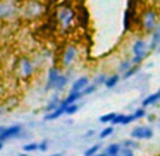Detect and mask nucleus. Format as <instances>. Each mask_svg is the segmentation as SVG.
Returning a JSON list of instances; mask_svg holds the SVG:
<instances>
[{"label": "nucleus", "instance_id": "14", "mask_svg": "<svg viewBox=\"0 0 160 156\" xmlns=\"http://www.w3.org/2000/svg\"><path fill=\"white\" fill-rule=\"evenodd\" d=\"M157 102H160V90L156 91V92H153V94H150V95H148L146 98H143L142 107L143 108H148V107L154 105V104H157Z\"/></svg>", "mask_w": 160, "mask_h": 156}, {"label": "nucleus", "instance_id": "36", "mask_svg": "<svg viewBox=\"0 0 160 156\" xmlns=\"http://www.w3.org/2000/svg\"><path fill=\"white\" fill-rule=\"evenodd\" d=\"M4 129H6V126H3V125H0V133H2V132H3V131H4Z\"/></svg>", "mask_w": 160, "mask_h": 156}, {"label": "nucleus", "instance_id": "17", "mask_svg": "<svg viewBox=\"0 0 160 156\" xmlns=\"http://www.w3.org/2000/svg\"><path fill=\"white\" fill-rule=\"evenodd\" d=\"M68 80H70V78L67 77L65 74H60V77L57 78L55 85H54V91H55V92H61V91H64V88H65L67 84H68Z\"/></svg>", "mask_w": 160, "mask_h": 156}, {"label": "nucleus", "instance_id": "11", "mask_svg": "<svg viewBox=\"0 0 160 156\" xmlns=\"http://www.w3.org/2000/svg\"><path fill=\"white\" fill-rule=\"evenodd\" d=\"M135 121L133 114H116V117L112 121V125H129Z\"/></svg>", "mask_w": 160, "mask_h": 156}, {"label": "nucleus", "instance_id": "9", "mask_svg": "<svg viewBox=\"0 0 160 156\" xmlns=\"http://www.w3.org/2000/svg\"><path fill=\"white\" fill-rule=\"evenodd\" d=\"M60 74H61V70L58 67H50L48 72H47V81H45V85H44V91L54 90L55 81L60 77Z\"/></svg>", "mask_w": 160, "mask_h": 156}, {"label": "nucleus", "instance_id": "10", "mask_svg": "<svg viewBox=\"0 0 160 156\" xmlns=\"http://www.w3.org/2000/svg\"><path fill=\"white\" fill-rule=\"evenodd\" d=\"M88 85H89V77H87V75L78 77L75 81L72 82V85H71L70 92H82Z\"/></svg>", "mask_w": 160, "mask_h": 156}, {"label": "nucleus", "instance_id": "27", "mask_svg": "<svg viewBox=\"0 0 160 156\" xmlns=\"http://www.w3.org/2000/svg\"><path fill=\"white\" fill-rule=\"evenodd\" d=\"M146 108H138V109H135V112H133V117H135V119H142V118H145L146 117Z\"/></svg>", "mask_w": 160, "mask_h": 156}, {"label": "nucleus", "instance_id": "13", "mask_svg": "<svg viewBox=\"0 0 160 156\" xmlns=\"http://www.w3.org/2000/svg\"><path fill=\"white\" fill-rule=\"evenodd\" d=\"M65 108L67 107L64 105V104H61V105L58 107L57 109H54L52 112L45 114L44 115V121H55V119H58V118H61L64 114H65Z\"/></svg>", "mask_w": 160, "mask_h": 156}, {"label": "nucleus", "instance_id": "4", "mask_svg": "<svg viewBox=\"0 0 160 156\" xmlns=\"http://www.w3.org/2000/svg\"><path fill=\"white\" fill-rule=\"evenodd\" d=\"M44 9L45 7L41 3V0H28L24 7L21 9V16L26 20H34L44 13Z\"/></svg>", "mask_w": 160, "mask_h": 156}, {"label": "nucleus", "instance_id": "8", "mask_svg": "<svg viewBox=\"0 0 160 156\" xmlns=\"http://www.w3.org/2000/svg\"><path fill=\"white\" fill-rule=\"evenodd\" d=\"M21 131H23V126H21L20 123H14V125L6 126V129L0 133V141L4 142V141H7V139L16 138V136H18L21 133Z\"/></svg>", "mask_w": 160, "mask_h": 156}, {"label": "nucleus", "instance_id": "5", "mask_svg": "<svg viewBox=\"0 0 160 156\" xmlns=\"http://www.w3.org/2000/svg\"><path fill=\"white\" fill-rule=\"evenodd\" d=\"M78 58V47L74 44H68L62 51V55H61V64H62L64 68H70L75 60Z\"/></svg>", "mask_w": 160, "mask_h": 156}, {"label": "nucleus", "instance_id": "3", "mask_svg": "<svg viewBox=\"0 0 160 156\" xmlns=\"http://www.w3.org/2000/svg\"><path fill=\"white\" fill-rule=\"evenodd\" d=\"M150 54L149 43L145 39H136L132 44V63L133 65H140Z\"/></svg>", "mask_w": 160, "mask_h": 156}, {"label": "nucleus", "instance_id": "26", "mask_svg": "<svg viewBox=\"0 0 160 156\" xmlns=\"http://www.w3.org/2000/svg\"><path fill=\"white\" fill-rule=\"evenodd\" d=\"M23 150H24L26 153L28 152H36V150H38V143L37 142H31V143H27L23 146Z\"/></svg>", "mask_w": 160, "mask_h": 156}, {"label": "nucleus", "instance_id": "20", "mask_svg": "<svg viewBox=\"0 0 160 156\" xmlns=\"http://www.w3.org/2000/svg\"><path fill=\"white\" fill-rule=\"evenodd\" d=\"M132 67H133L132 58H125V60H122L121 63H119L118 70H119V72H121V74H123V72H126L128 70L132 68Z\"/></svg>", "mask_w": 160, "mask_h": 156}, {"label": "nucleus", "instance_id": "31", "mask_svg": "<svg viewBox=\"0 0 160 156\" xmlns=\"http://www.w3.org/2000/svg\"><path fill=\"white\" fill-rule=\"evenodd\" d=\"M121 156H135V152H133V149H130V148H125L122 146V150L121 153H119Z\"/></svg>", "mask_w": 160, "mask_h": 156}, {"label": "nucleus", "instance_id": "1", "mask_svg": "<svg viewBox=\"0 0 160 156\" xmlns=\"http://www.w3.org/2000/svg\"><path fill=\"white\" fill-rule=\"evenodd\" d=\"M159 21H160V16L156 9H153V7L146 9L142 13V17H140V27H142L143 33L152 36L154 33V30L157 29V26H159Z\"/></svg>", "mask_w": 160, "mask_h": 156}, {"label": "nucleus", "instance_id": "39", "mask_svg": "<svg viewBox=\"0 0 160 156\" xmlns=\"http://www.w3.org/2000/svg\"><path fill=\"white\" fill-rule=\"evenodd\" d=\"M3 111H4V109H3V107H0V117H2V114H3Z\"/></svg>", "mask_w": 160, "mask_h": 156}, {"label": "nucleus", "instance_id": "19", "mask_svg": "<svg viewBox=\"0 0 160 156\" xmlns=\"http://www.w3.org/2000/svg\"><path fill=\"white\" fill-rule=\"evenodd\" d=\"M122 150V145L121 143H111L106 146L105 149V153L108 156H113V155H119Z\"/></svg>", "mask_w": 160, "mask_h": 156}, {"label": "nucleus", "instance_id": "23", "mask_svg": "<svg viewBox=\"0 0 160 156\" xmlns=\"http://www.w3.org/2000/svg\"><path fill=\"white\" fill-rule=\"evenodd\" d=\"M99 150H101V145L99 143H95V145H92L91 148H88V149L85 150L84 155L85 156H92V155H97V153H99Z\"/></svg>", "mask_w": 160, "mask_h": 156}, {"label": "nucleus", "instance_id": "21", "mask_svg": "<svg viewBox=\"0 0 160 156\" xmlns=\"http://www.w3.org/2000/svg\"><path fill=\"white\" fill-rule=\"evenodd\" d=\"M139 71H140V65H133L132 68H129L126 72L122 74V80H129V78H132L133 75H136Z\"/></svg>", "mask_w": 160, "mask_h": 156}, {"label": "nucleus", "instance_id": "38", "mask_svg": "<svg viewBox=\"0 0 160 156\" xmlns=\"http://www.w3.org/2000/svg\"><path fill=\"white\" fill-rule=\"evenodd\" d=\"M50 156H62L61 153H52V155H50Z\"/></svg>", "mask_w": 160, "mask_h": 156}, {"label": "nucleus", "instance_id": "40", "mask_svg": "<svg viewBox=\"0 0 160 156\" xmlns=\"http://www.w3.org/2000/svg\"><path fill=\"white\" fill-rule=\"evenodd\" d=\"M18 156H28L27 153H18Z\"/></svg>", "mask_w": 160, "mask_h": 156}, {"label": "nucleus", "instance_id": "24", "mask_svg": "<svg viewBox=\"0 0 160 156\" xmlns=\"http://www.w3.org/2000/svg\"><path fill=\"white\" fill-rule=\"evenodd\" d=\"M116 117V112H109V114H105L102 117H99V122L102 123H112L113 118Z\"/></svg>", "mask_w": 160, "mask_h": 156}, {"label": "nucleus", "instance_id": "12", "mask_svg": "<svg viewBox=\"0 0 160 156\" xmlns=\"http://www.w3.org/2000/svg\"><path fill=\"white\" fill-rule=\"evenodd\" d=\"M159 47H160V21H159L157 29L154 30V33L152 34V37H150V41H149V50L156 51V50H159Z\"/></svg>", "mask_w": 160, "mask_h": 156}, {"label": "nucleus", "instance_id": "35", "mask_svg": "<svg viewBox=\"0 0 160 156\" xmlns=\"http://www.w3.org/2000/svg\"><path fill=\"white\" fill-rule=\"evenodd\" d=\"M92 156H108L105 152H99V153H97V155H92Z\"/></svg>", "mask_w": 160, "mask_h": 156}, {"label": "nucleus", "instance_id": "41", "mask_svg": "<svg viewBox=\"0 0 160 156\" xmlns=\"http://www.w3.org/2000/svg\"><path fill=\"white\" fill-rule=\"evenodd\" d=\"M113 156H121V155H113Z\"/></svg>", "mask_w": 160, "mask_h": 156}, {"label": "nucleus", "instance_id": "33", "mask_svg": "<svg viewBox=\"0 0 160 156\" xmlns=\"http://www.w3.org/2000/svg\"><path fill=\"white\" fill-rule=\"evenodd\" d=\"M2 18H6V4L0 3V20Z\"/></svg>", "mask_w": 160, "mask_h": 156}, {"label": "nucleus", "instance_id": "37", "mask_svg": "<svg viewBox=\"0 0 160 156\" xmlns=\"http://www.w3.org/2000/svg\"><path fill=\"white\" fill-rule=\"evenodd\" d=\"M3 146H4V142H0V150L3 149Z\"/></svg>", "mask_w": 160, "mask_h": 156}, {"label": "nucleus", "instance_id": "25", "mask_svg": "<svg viewBox=\"0 0 160 156\" xmlns=\"http://www.w3.org/2000/svg\"><path fill=\"white\" fill-rule=\"evenodd\" d=\"M122 146L125 148H130V149H138L139 148V143H138V141L136 139H125L123 143H122Z\"/></svg>", "mask_w": 160, "mask_h": 156}, {"label": "nucleus", "instance_id": "28", "mask_svg": "<svg viewBox=\"0 0 160 156\" xmlns=\"http://www.w3.org/2000/svg\"><path fill=\"white\" fill-rule=\"evenodd\" d=\"M78 109H79L78 104H72V105H68L65 108V114L67 115H74V114H77V112H78Z\"/></svg>", "mask_w": 160, "mask_h": 156}, {"label": "nucleus", "instance_id": "18", "mask_svg": "<svg viewBox=\"0 0 160 156\" xmlns=\"http://www.w3.org/2000/svg\"><path fill=\"white\" fill-rule=\"evenodd\" d=\"M121 75L119 74H112V75H109L108 77V80H106V82H105V87L108 88V90H112V88H115L116 85H118V82L121 81Z\"/></svg>", "mask_w": 160, "mask_h": 156}, {"label": "nucleus", "instance_id": "42", "mask_svg": "<svg viewBox=\"0 0 160 156\" xmlns=\"http://www.w3.org/2000/svg\"><path fill=\"white\" fill-rule=\"evenodd\" d=\"M159 129H160V122H159Z\"/></svg>", "mask_w": 160, "mask_h": 156}, {"label": "nucleus", "instance_id": "34", "mask_svg": "<svg viewBox=\"0 0 160 156\" xmlns=\"http://www.w3.org/2000/svg\"><path fill=\"white\" fill-rule=\"evenodd\" d=\"M95 135V131L94 129H91V131H88L87 133H85V136H87V138H91V136H94Z\"/></svg>", "mask_w": 160, "mask_h": 156}, {"label": "nucleus", "instance_id": "32", "mask_svg": "<svg viewBox=\"0 0 160 156\" xmlns=\"http://www.w3.org/2000/svg\"><path fill=\"white\" fill-rule=\"evenodd\" d=\"M48 149V141H41L38 143V150H41V152H45V150Z\"/></svg>", "mask_w": 160, "mask_h": 156}, {"label": "nucleus", "instance_id": "6", "mask_svg": "<svg viewBox=\"0 0 160 156\" xmlns=\"http://www.w3.org/2000/svg\"><path fill=\"white\" fill-rule=\"evenodd\" d=\"M34 67L33 61L30 60L28 57H21L20 58V63H18V71H20V75L23 77V80H28L31 78V75L34 74Z\"/></svg>", "mask_w": 160, "mask_h": 156}, {"label": "nucleus", "instance_id": "30", "mask_svg": "<svg viewBox=\"0 0 160 156\" xmlns=\"http://www.w3.org/2000/svg\"><path fill=\"white\" fill-rule=\"evenodd\" d=\"M97 88H98V85H97V84L88 85V87L85 88L84 91H82V94H84V96H85V95H91V94H94L95 91H97Z\"/></svg>", "mask_w": 160, "mask_h": 156}, {"label": "nucleus", "instance_id": "2", "mask_svg": "<svg viewBox=\"0 0 160 156\" xmlns=\"http://www.w3.org/2000/svg\"><path fill=\"white\" fill-rule=\"evenodd\" d=\"M75 10L72 6H68V4H64L58 9L57 13V20H58V26H60L61 31L65 33L72 27L74 21H75Z\"/></svg>", "mask_w": 160, "mask_h": 156}, {"label": "nucleus", "instance_id": "22", "mask_svg": "<svg viewBox=\"0 0 160 156\" xmlns=\"http://www.w3.org/2000/svg\"><path fill=\"white\" fill-rule=\"evenodd\" d=\"M113 132H115V128H113V126H106V128H103L99 132V139L109 138L111 135H113Z\"/></svg>", "mask_w": 160, "mask_h": 156}, {"label": "nucleus", "instance_id": "29", "mask_svg": "<svg viewBox=\"0 0 160 156\" xmlns=\"http://www.w3.org/2000/svg\"><path fill=\"white\" fill-rule=\"evenodd\" d=\"M108 77H109V75H106V74H99L97 78H95V84H97V85H105Z\"/></svg>", "mask_w": 160, "mask_h": 156}, {"label": "nucleus", "instance_id": "7", "mask_svg": "<svg viewBox=\"0 0 160 156\" xmlns=\"http://www.w3.org/2000/svg\"><path fill=\"white\" fill-rule=\"evenodd\" d=\"M130 136L136 141H140V139H152L153 138V129L148 125H139L135 126L130 132Z\"/></svg>", "mask_w": 160, "mask_h": 156}, {"label": "nucleus", "instance_id": "16", "mask_svg": "<svg viewBox=\"0 0 160 156\" xmlns=\"http://www.w3.org/2000/svg\"><path fill=\"white\" fill-rule=\"evenodd\" d=\"M82 96H84V94L82 92H68V95L62 99V104L65 107L72 105V104H77V101H79Z\"/></svg>", "mask_w": 160, "mask_h": 156}, {"label": "nucleus", "instance_id": "15", "mask_svg": "<svg viewBox=\"0 0 160 156\" xmlns=\"http://www.w3.org/2000/svg\"><path fill=\"white\" fill-rule=\"evenodd\" d=\"M61 104H62V99H60V96L55 94V95L48 101V104L44 107V112H45V114H48V112H52L54 109H57L58 107L61 105Z\"/></svg>", "mask_w": 160, "mask_h": 156}]
</instances>
